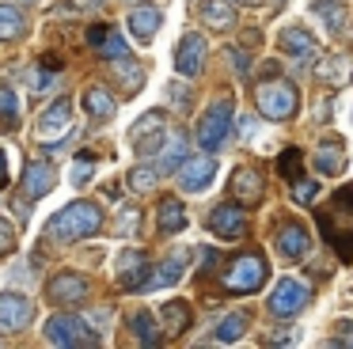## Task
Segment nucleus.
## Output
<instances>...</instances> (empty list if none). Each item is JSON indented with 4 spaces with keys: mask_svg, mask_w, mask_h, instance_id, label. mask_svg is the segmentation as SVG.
<instances>
[{
    "mask_svg": "<svg viewBox=\"0 0 353 349\" xmlns=\"http://www.w3.org/2000/svg\"><path fill=\"white\" fill-rule=\"evenodd\" d=\"M160 23H163V15H160V8H152V4H141L130 12V30H133L137 42H152Z\"/></svg>",
    "mask_w": 353,
    "mask_h": 349,
    "instance_id": "412c9836",
    "label": "nucleus"
},
{
    "mask_svg": "<svg viewBox=\"0 0 353 349\" xmlns=\"http://www.w3.org/2000/svg\"><path fill=\"white\" fill-rule=\"evenodd\" d=\"M163 110H148V114H141L137 121H133V129H130V141H133V148L141 152V156H152L156 148H160L168 137H163Z\"/></svg>",
    "mask_w": 353,
    "mask_h": 349,
    "instance_id": "6e6552de",
    "label": "nucleus"
},
{
    "mask_svg": "<svg viewBox=\"0 0 353 349\" xmlns=\"http://www.w3.org/2000/svg\"><path fill=\"white\" fill-rule=\"evenodd\" d=\"M209 232L221 235V239H239V235L247 232V212L243 205H216L213 212H209Z\"/></svg>",
    "mask_w": 353,
    "mask_h": 349,
    "instance_id": "ddd939ff",
    "label": "nucleus"
},
{
    "mask_svg": "<svg viewBox=\"0 0 353 349\" xmlns=\"http://www.w3.org/2000/svg\"><path fill=\"white\" fill-rule=\"evenodd\" d=\"M232 4H259V0H232Z\"/></svg>",
    "mask_w": 353,
    "mask_h": 349,
    "instance_id": "a18cd8bd",
    "label": "nucleus"
},
{
    "mask_svg": "<svg viewBox=\"0 0 353 349\" xmlns=\"http://www.w3.org/2000/svg\"><path fill=\"white\" fill-rule=\"evenodd\" d=\"M315 220H319L323 239H327L345 262H353V186L338 190V194L315 212Z\"/></svg>",
    "mask_w": 353,
    "mask_h": 349,
    "instance_id": "f257e3e1",
    "label": "nucleus"
},
{
    "mask_svg": "<svg viewBox=\"0 0 353 349\" xmlns=\"http://www.w3.org/2000/svg\"><path fill=\"white\" fill-rule=\"evenodd\" d=\"M160 323H163V334H183L190 326V303L186 300L160 303Z\"/></svg>",
    "mask_w": 353,
    "mask_h": 349,
    "instance_id": "a878e982",
    "label": "nucleus"
},
{
    "mask_svg": "<svg viewBox=\"0 0 353 349\" xmlns=\"http://www.w3.org/2000/svg\"><path fill=\"white\" fill-rule=\"evenodd\" d=\"M289 190H292V197H296L300 205H312L315 197H319V182L307 179V174H300L296 182H289Z\"/></svg>",
    "mask_w": 353,
    "mask_h": 349,
    "instance_id": "c9c22d12",
    "label": "nucleus"
},
{
    "mask_svg": "<svg viewBox=\"0 0 353 349\" xmlns=\"http://www.w3.org/2000/svg\"><path fill=\"white\" fill-rule=\"evenodd\" d=\"M232 197H236L239 205H254L262 197V174L251 171V167H239L236 174H232Z\"/></svg>",
    "mask_w": 353,
    "mask_h": 349,
    "instance_id": "4be33fe9",
    "label": "nucleus"
},
{
    "mask_svg": "<svg viewBox=\"0 0 353 349\" xmlns=\"http://www.w3.org/2000/svg\"><path fill=\"white\" fill-rule=\"evenodd\" d=\"M277 42H281V53H285V57H292L296 65H304V68L319 61V46H315L312 30H304V27H285Z\"/></svg>",
    "mask_w": 353,
    "mask_h": 349,
    "instance_id": "9b49d317",
    "label": "nucleus"
},
{
    "mask_svg": "<svg viewBox=\"0 0 353 349\" xmlns=\"http://www.w3.org/2000/svg\"><path fill=\"white\" fill-rule=\"evenodd\" d=\"M254 103H259V114L270 121H289L292 114H296L300 106V91L292 80H281V76H274V80H262L259 88H254Z\"/></svg>",
    "mask_w": 353,
    "mask_h": 349,
    "instance_id": "7ed1b4c3",
    "label": "nucleus"
},
{
    "mask_svg": "<svg viewBox=\"0 0 353 349\" xmlns=\"http://www.w3.org/2000/svg\"><path fill=\"white\" fill-rule=\"evenodd\" d=\"M201 19L213 30H228L236 27V12H232V0H201Z\"/></svg>",
    "mask_w": 353,
    "mask_h": 349,
    "instance_id": "bb28decb",
    "label": "nucleus"
},
{
    "mask_svg": "<svg viewBox=\"0 0 353 349\" xmlns=\"http://www.w3.org/2000/svg\"><path fill=\"white\" fill-rule=\"evenodd\" d=\"M57 182V171L54 163H46V159H34V163H27V174H23V190L31 201H39V197H46L50 190H54Z\"/></svg>",
    "mask_w": 353,
    "mask_h": 349,
    "instance_id": "a211bd4d",
    "label": "nucleus"
},
{
    "mask_svg": "<svg viewBox=\"0 0 353 349\" xmlns=\"http://www.w3.org/2000/svg\"><path fill=\"white\" fill-rule=\"evenodd\" d=\"M137 224H141V212L130 205V209H122V220H118V235H133V232H137Z\"/></svg>",
    "mask_w": 353,
    "mask_h": 349,
    "instance_id": "ea45409f",
    "label": "nucleus"
},
{
    "mask_svg": "<svg viewBox=\"0 0 353 349\" xmlns=\"http://www.w3.org/2000/svg\"><path fill=\"white\" fill-rule=\"evenodd\" d=\"M312 12L327 23V30L334 38L345 34V0H312Z\"/></svg>",
    "mask_w": 353,
    "mask_h": 349,
    "instance_id": "5701e85b",
    "label": "nucleus"
},
{
    "mask_svg": "<svg viewBox=\"0 0 353 349\" xmlns=\"http://www.w3.org/2000/svg\"><path fill=\"white\" fill-rule=\"evenodd\" d=\"M23 80H27V88H31L34 95H42V91H50V88H54V76H50V72H42V68H27V72H23Z\"/></svg>",
    "mask_w": 353,
    "mask_h": 349,
    "instance_id": "4c0bfd02",
    "label": "nucleus"
},
{
    "mask_svg": "<svg viewBox=\"0 0 353 349\" xmlns=\"http://www.w3.org/2000/svg\"><path fill=\"white\" fill-rule=\"evenodd\" d=\"M19 34H23V15H19V8L0 4V42H12Z\"/></svg>",
    "mask_w": 353,
    "mask_h": 349,
    "instance_id": "473e14b6",
    "label": "nucleus"
},
{
    "mask_svg": "<svg viewBox=\"0 0 353 349\" xmlns=\"http://www.w3.org/2000/svg\"><path fill=\"white\" fill-rule=\"evenodd\" d=\"M42 334H46L50 346H61V349H80V346L92 349V346H99V334H95L80 315H54Z\"/></svg>",
    "mask_w": 353,
    "mask_h": 349,
    "instance_id": "39448f33",
    "label": "nucleus"
},
{
    "mask_svg": "<svg viewBox=\"0 0 353 349\" xmlns=\"http://www.w3.org/2000/svg\"><path fill=\"white\" fill-rule=\"evenodd\" d=\"M300 159H304V152H300V148H285L281 159H277V171H281L289 182H296L300 179Z\"/></svg>",
    "mask_w": 353,
    "mask_h": 349,
    "instance_id": "e433bc0d",
    "label": "nucleus"
},
{
    "mask_svg": "<svg viewBox=\"0 0 353 349\" xmlns=\"http://www.w3.org/2000/svg\"><path fill=\"white\" fill-rule=\"evenodd\" d=\"M201 68H205V38L198 34V30H190V34L179 38V50H175V72L179 76H198Z\"/></svg>",
    "mask_w": 353,
    "mask_h": 349,
    "instance_id": "f8f14e48",
    "label": "nucleus"
},
{
    "mask_svg": "<svg viewBox=\"0 0 353 349\" xmlns=\"http://www.w3.org/2000/svg\"><path fill=\"white\" fill-rule=\"evenodd\" d=\"M183 159H186V133H171L168 148H163V159L156 167H160V174H168V171H175V167H183Z\"/></svg>",
    "mask_w": 353,
    "mask_h": 349,
    "instance_id": "7c9ffc66",
    "label": "nucleus"
},
{
    "mask_svg": "<svg viewBox=\"0 0 353 349\" xmlns=\"http://www.w3.org/2000/svg\"><path fill=\"white\" fill-rule=\"evenodd\" d=\"M88 42H92L107 61L130 57V46H125V38L118 34V30H110V27H92V30H88Z\"/></svg>",
    "mask_w": 353,
    "mask_h": 349,
    "instance_id": "aec40b11",
    "label": "nucleus"
},
{
    "mask_svg": "<svg viewBox=\"0 0 353 349\" xmlns=\"http://www.w3.org/2000/svg\"><path fill=\"white\" fill-rule=\"evenodd\" d=\"M338 334H342L338 341H345V346H353V323H350V319H345V323H338Z\"/></svg>",
    "mask_w": 353,
    "mask_h": 349,
    "instance_id": "37998d69",
    "label": "nucleus"
},
{
    "mask_svg": "<svg viewBox=\"0 0 353 349\" xmlns=\"http://www.w3.org/2000/svg\"><path fill=\"white\" fill-rule=\"evenodd\" d=\"M16 247V232H12V224L4 217H0V255H8V250Z\"/></svg>",
    "mask_w": 353,
    "mask_h": 349,
    "instance_id": "79ce46f5",
    "label": "nucleus"
},
{
    "mask_svg": "<svg viewBox=\"0 0 353 349\" xmlns=\"http://www.w3.org/2000/svg\"><path fill=\"white\" fill-rule=\"evenodd\" d=\"M232 99H216V103H209V110L201 114L198 121V144L205 152H216L224 144V137L232 133Z\"/></svg>",
    "mask_w": 353,
    "mask_h": 349,
    "instance_id": "423d86ee",
    "label": "nucleus"
},
{
    "mask_svg": "<svg viewBox=\"0 0 353 349\" xmlns=\"http://www.w3.org/2000/svg\"><path fill=\"white\" fill-rule=\"evenodd\" d=\"M216 179V159L209 156H190L183 159V167H179V186L186 190V194H201V190H209V182Z\"/></svg>",
    "mask_w": 353,
    "mask_h": 349,
    "instance_id": "9d476101",
    "label": "nucleus"
},
{
    "mask_svg": "<svg viewBox=\"0 0 353 349\" xmlns=\"http://www.w3.org/2000/svg\"><path fill=\"white\" fill-rule=\"evenodd\" d=\"M186 209H183V201L179 197H163L160 201V217H156V224H160V232L163 235H175V232H183L186 228Z\"/></svg>",
    "mask_w": 353,
    "mask_h": 349,
    "instance_id": "b1692460",
    "label": "nucleus"
},
{
    "mask_svg": "<svg viewBox=\"0 0 353 349\" xmlns=\"http://www.w3.org/2000/svg\"><path fill=\"white\" fill-rule=\"evenodd\" d=\"M312 159H315V171L319 174H342L345 163H350V159H345V144L338 141V137H327V141L312 152Z\"/></svg>",
    "mask_w": 353,
    "mask_h": 349,
    "instance_id": "6ab92c4d",
    "label": "nucleus"
},
{
    "mask_svg": "<svg viewBox=\"0 0 353 349\" xmlns=\"http://www.w3.org/2000/svg\"><path fill=\"white\" fill-rule=\"evenodd\" d=\"M125 182H130V186L137 190V194H148V190H152L156 182H160V167H133Z\"/></svg>",
    "mask_w": 353,
    "mask_h": 349,
    "instance_id": "72a5a7b5",
    "label": "nucleus"
},
{
    "mask_svg": "<svg viewBox=\"0 0 353 349\" xmlns=\"http://www.w3.org/2000/svg\"><path fill=\"white\" fill-rule=\"evenodd\" d=\"M266 277H270L266 258L262 255H239L236 262L228 266V273H224V288L236 292V296H251L266 285Z\"/></svg>",
    "mask_w": 353,
    "mask_h": 349,
    "instance_id": "20e7f679",
    "label": "nucleus"
},
{
    "mask_svg": "<svg viewBox=\"0 0 353 349\" xmlns=\"http://www.w3.org/2000/svg\"><path fill=\"white\" fill-rule=\"evenodd\" d=\"M69 129H72V103L69 99H57V103L39 118V129H34V133H39V141H61V137H69Z\"/></svg>",
    "mask_w": 353,
    "mask_h": 349,
    "instance_id": "4468645a",
    "label": "nucleus"
},
{
    "mask_svg": "<svg viewBox=\"0 0 353 349\" xmlns=\"http://www.w3.org/2000/svg\"><path fill=\"white\" fill-rule=\"evenodd\" d=\"M92 171H95V159H92V156H80L77 163H72V171H69L72 186H84V182L92 179Z\"/></svg>",
    "mask_w": 353,
    "mask_h": 349,
    "instance_id": "58836bf2",
    "label": "nucleus"
},
{
    "mask_svg": "<svg viewBox=\"0 0 353 349\" xmlns=\"http://www.w3.org/2000/svg\"><path fill=\"white\" fill-rule=\"evenodd\" d=\"M228 57H232V65H236V76L247 80V76H251V61H247V53L243 50H228Z\"/></svg>",
    "mask_w": 353,
    "mask_h": 349,
    "instance_id": "a19ab883",
    "label": "nucleus"
},
{
    "mask_svg": "<svg viewBox=\"0 0 353 349\" xmlns=\"http://www.w3.org/2000/svg\"><path fill=\"white\" fill-rule=\"evenodd\" d=\"M145 273H152V270H148L145 250H122V255H118V285H122V288L141 292V288L148 285Z\"/></svg>",
    "mask_w": 353,
    "mask_h": 349,
    "instance_id": "2eb2a0df",
    "label": "nucleus"
},
{
    "mask_svg": "<svg viewBox=\"0 0 353 349\" xmlns=\"http://www.w3.org/2000/svg\"><path fill=\"white\" fill-rule=\"evenodd\" d=\"M103 228V209L95 201H72L46 224V239L54 243H77L84 235H95Z\"/></svg>",
    "mask_w": 353,
    "mask_h": 349,
    "instance_id": "f03ea898",
    "label": "nucleus"
},
{
    "mask_svg": "<svg viewBox=\"0 0 353 349\" xmlns=\"http://www.w3.org/2000/svg\"><path fill=\"white\" fill-rule=\"evenodd\" d=\"M34 308L19 292H0V330H23L31 323Z\"/></svg>",
    "mask_w": 353,
    "mask_h": 349,
    "instance_id": "dca6fc26",
    "label": "nucleus"
},
{
    "mask_svg": "<svg viewBox=\"0 0 353 349\" xmlns=\"http://www.w3.org/2000/svg\"><path fill=\"white\" fill-rule=\"evenodd\" d=\"M84 110L92 114L95 121H110L114 110H118V103H114V95H110L107 88H88L84 91Z\"/></svg>",
    "mask_w": 353,
    "mask_h": 349,
    "instance_id": "393cba45",
    "label": "nucleus"
},
{
    "mask_svg": "<svg viewBox=\"0 0 353 349\" xmlns=\"http://www.w3.org/2000/svg\"><path fill=\"white\" fill-rule=\"evenodd\" d=\"M0 186H8V156L0 152Z\"/></svg>",
    "mask_w": 353,
    "mask_h": 349,
    "instance_id": "c03bdc74",
    "label": "nucleus"
},
{
    "mask_svg": "<svg viewBox=\"0 0 353 349\" xmlns=\"http://www.w3.org/2000/svg\"><path fill=\"white\" fill-rule=\"evenodd\" d=\"M312 303V292H307L300 281H292V277H281L277 281V288L270 292V315H277V319H292V315H300V311Z\"/></svg>",
    "mask_w": 353,
    "mask_h": 349,
    "instance_id": "0eeeda50",
    "label": "nucleus"
},
{
    "mask_svg": "<svg viewBox=\"0 0 353 349\" xmlns=\"http://www.w3.org/2000/svg\"><path fill=\"white\" fill-rule=\"evenodd\" d=\"M130 326H133L141 346H160V326H156V319L148 315V311H137V315L130 319Z\"/></svg>",
    "mask_w": 353,
    "mask_h": 349,
    "instance_id": "2f4dec72",
    "label": "nucleus"
},
{
    "mask_svg": "<svg viewBox=\"0 0 353 349\" xmlns=\"http://www.w3.org/2000/svg\"><path fill=\"white\" fill-rule=\"evenodd\" d=\"M183 270H186V255H175V258H168V262L160 266V270L148 277V285L145 288H171L179 277H183Z\"/></svg>",
    "mask_w": 353,
    "mask_h": 349,
    "instance_id": "c85d7f7f",
    "label": "nucleus"
},
{
    "mask_svg": "<svg viewBox=\"0 0 353 349\" xmlns=\"http://www.w3.org/2000/svg\"><path fill=\"white\" fill-rule=\"evenodd\" d=\"M88 4H107V0H88Z\"/></svg>",
    "mask_w": 353,
    "mask_h": 349,
    "instance_id": "49530a36",
    "label": "nucleus"
},
{
    "mask_svg": "<svg viewBox=\"0 0 353 349\" xmlns=\"http://www.w3.org/2000/svg\"><path fill=\"white\" fill-rule=\"evenodd\" d=\"M312 72H315V80L345 83V80H350V61H342V57H319L312 65Z\"/></svg>",
    "mask_w": 353,
    "mask_h": 349,
    "instance_id": "cd10ccee",
    "label": "nucleus"
},
{
    "mask_svg": "<svg viewBox=\"0 0 353 349\" xmlns=\"http://www.w3.org/2000/svg\"><path fill=\"white\" fill-rule=\"evenodd\" d=\"M46 296L54 303H80L88 296V281L80 277V273L65 270V273H57V277L46 285Z\"/></svg>",
    "mask_w": 353,
    "mask_h": 349,
    "instance_id": "f3484780",
    "label": "nucleus"
},
{
    "mask_svg": "<svg viewBox=\"0 0 353 349\" xmlns=\"http://www.w3.org/2000/svg\"><path fill=\"white\" fill-rule=\"evenodd\" d=\"M274 250L285 258V262H300V258L312 250V235H307L304 224H296V220H285V224L277 228V235H274Z\"/></svg>",
    "mask_w": 353,
    "mask_h": 349,
    "instance_id": "1a4fd4ad",
    "label": "nucleus"
},
{
    "mask_svg": "<svg viewBox=\"0 0 353 349\" xmlns=\"http://www.w3.org/2000/svg\"><path fill=\"white\" fill-rule=\"evenodd\" d=\"M243 334H247V315H243V311H236V315H228V319H221V323H216L213 341H224V346H232V341H239Z\"/></svg>",
    "mask_w": 353,
    "mask_h": 349,
    "instance_id": "c756f323",
    "label": "nucleus"
},
{
    "mask_svg": "<svg viewBox=\"0 0 353 349\" xmlns=\"http://www.w3.org/2000/svg\"><path fill=\"white\" fill-rule=\"evenodd\" d=\"M19 121V103H16V91L12 88H0V126L12 129Z\"/></svg>",
    "mask_w": 353,
    "mask_h": 349,
    "instance_id": "f704fd0d",
    "label": "nucleus"
}]
</instances>
